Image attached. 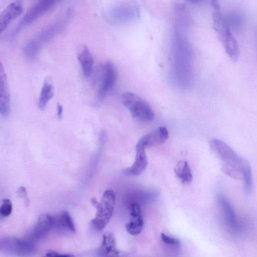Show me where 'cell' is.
Here are the masks:
<instances>
[{
    "instance_id": "6da1fadb",
    "label": "cell",
    "mask_w": 257,
    "mask_h": 257,
    "mask_svg": "<svg viewBox=\"0 0 257 257\" xmlns=\"http://www.w3.org/2000/svg\"><path fill=\"white\" fill-rule=\"evenodd\" d=\"M189 23L174 21L171 77L178 88L186 89L192 82L193 52L186 33Z\"/></svg>"
},
{
    "instance_id": "7a4b0ae2",
    "label": "cell",
    "mask_w": 257,
    "mask_h": 257,
    "mask_svg": "<svg viewBox=\"0 0 257 257\" xmlns=\"http://www.w3.org/2000/svg\"><path fill=\"white\" fill-rule=\"evenodd\" d=\"M209 146L212 153L220 160L222 172L232 179L242 180L245 191L249 193L252 188V177L248 162L222 140L212 139Z\"/></svg>"
},
{
    "instance_id": "3957f363",
    "label": "cell",
    "mask_w": 257,
    "mask_h": 257,
    "mask_svg": "<svg viewBox=\"0 0 257 257\" xmlns=\"http://www.w3.org/2000/svg\"><path fill=\"white\" fill-rule=\"evenodd\" d=\"M72 14V9L70 8H67L54 21L29 40L23 49L25 57L29 60H34L44 45L61 33L66 27L71 18Z\"/></svg>"
},
{
    "instance_id": "277c9868",
    "label": "cell",
    "mask_w": 257,
    "mask_h": 257,
    "mask_svg": "<svg viewBox=\"0 0 257 257\" xmlns=\"http://www.w3.org/2000/svg\"><path fill=\"white\" fill-rule=\"evenodd\" d=\"M211 5L214 29L227 56L232 61H236L239 56L237 42L221 13L218 2L212 1Z\"/></svg>"
},
{
    "instance_id": "5b68a950",
    "label": "cell",
    "mask_w": 257,
    "mask_h": 257,
    "mask_svg": "<svg viewBox=\"0 0 257 257\" xmlns=\"http://www.w3.org/2000/svg\"><path fill=\"white\" fill-rule=\"evenodd\" d=\"M115 195L111 190L104 191L98 202L95 198H91V203L96 209L95 217L91 221L92 226L97 230L103 229L109 222L113 214Z\"/></svg>"
},
{
    "instance_id": "8992f818",
    "label": "cell",
    "mask_w": 257,
    "mask_h": 257,
    "mask_svg": "<svg viewBox=\"0 0 257 257\" xmlns=\"http://www.w3.org/2000/svg\"><path fill=\"white\" fill-rule=\"evenodd\" d=\"M121 102L133 117L142 121H151L155 114L150 104L137 94L126 92L121 95Z\"/></svg>"
},
{
    "instance_id": "52a82bcc",
    "label": "cell",
    "mask_w": 257,
    "mask_h": 257,
    "mask_svg": "<svg viewBox=\"0 0 257 257\" xmlns=\"http://www.w3.org/2000/svg\"><path fill=\"white\" fill-rule=\"evenodd\" d=\"M217 201L225 229L230 234L238 235L241 231V225L231 204L222 193L217 195Z\"/></svg>"
},
{
    "instance_id": "ba28073f",
    "label": "cell",
    "mask_w": 257,
    "mask_h": 257,
    "mask_svg": "<svg viewBox=\"0 0 257 257\" xmlns=\"http://www.w3.org/2000/svg\"><path fill=\"white\" fill-rule=\"evenodd\" d=\"M57 1H39L33 5L26 12L24 16L15 29L13 36L15 37L24 28L33 23L40 17L50 11L57 3Z\"/></svg>"
},
{
    "instance_id": "9c48e42d",
    "label": "cell",
    "mask_w": 257,
    "mask_h": 257,
    "mask_svg": "<svg viewBox=\"0 0 257 257\" xmlns=\"http://www.w3.org/2000/svg\"><path fill=\"white\" fill-rule=\"evenodd\" d=\"M100 84L97 91V100H103L113 88L117 77L116 70L110 61L104 63L100 69Z\"/></svg>"
},
{
    "instance_id": "30bf717a",
    "label": "cell",
    "mask_w": 257,
    "mask_h": 257,
    "mask_svg": "<svg viewBox=\"0 0 257 257\" xmlns=\"http://www.w3.org/2000/svg\"><path fill=\"white\" fill-rule=\"evenodd\" d=\"M1 248L5 251L19 255L26 256L32 254L35 246L29 240L15 237H4L1 239Z\"/></svg>"
},
{
    "instance_id": "8fae6325",
    "label": "cell",
    "mask_w": 257,
    "mask_h": 257,
    "mask_svg": "<svg viewBox=\"0 0 257 257\" xmlns=\"http://www.w3.org/2000/svg\"><path fill=\"white\" fill-rule=\"evenodd\" d=\"M138 15L137 8L132 4H120L113 6L109 11L110 19L117 23H124L135 19Z\"/></svg>"
},
{
    "instance_id": "7c38bea8",
    "label": "cell",
    "mask_w": 257,
    "mask_h": 257,
    "mask_svg": "<svg viewBox=\"0 0 257 257\" xmlns=\"http://www.w3.org/2000/svg\"><path fill=\"white\" fill-rule=\"evenodd\" d=\"M23 4L22 1H15L10 3L0 15V33L4 32L8 26L22 13Z\"/></svg>"
},
{
    "instance_id": "4fadbf2b",
    "label": "cell",
    "mask_w": 257,
    "mask_h": 257,
    "mask_svg": "<svg viewBox=\"0 0 257 257\" xmlns=\"http://www.w3.org/2000/svg\"><path fill=\"white\" fill-rule=\"evenodd\" d=\"M54 216L48 213L41 214L37 221L32 229L30 235L33 239H40L45 237L54 228Z\"/></svg>"
},
{
    "instance_id": "5bb4252c",
    "label": "cell",
    "mask_w": 257,
    "mask_h": 257,
    "mask_svg": "<svg viewBox=\"0 0 257 257\" xmlns=\"http://www.w3.org/2000/svg\"><path fill=\"white\" fill-rule=\"evenodd\" d=\"M169 133L165 126H160L156 130L144 136L137 143L145 149L163 144L168 139Z\"/></svg>"
},
{
    "instance_id": "9a60e30c",
    "label": "cell",
    "mask_w": 257,
    "mask_h": 257,
    "mask_svg": "<svg viewBox=\"0 0 257 257\" xmlns=\"http://www.w3.org/2000/svg\"><path fill=\"white\" fill-rule=\"evenodd\" d=\"M145 148L137 144L136 154L133 164L123 170V173L126 176H136L141 175L148 165V160Z\"/></svg>"
},
{
    "instance_id": "2e32d148",
    "label": "cell",
    "mask_w": 257,
    "mask_h": 257,
    "mask_svg": "<svg viewBox=\"0 0 257 257\" xmlns=\"http://www.w3.org/2000/svg\"><path fill=\"white\" fill-rule=\"evenodd\" d=\"M131 219L125 224L127 232L132 235H137L142 231L144 221L140 205L133 203L130 206Z\"/></svg>"
},
{
    "instance_id": "e0dca14e",
    "label": "cell",
    "mask_w": 257,
    "mask_h": 257,
    "mask_svg": "<svg viewBox=\"0 0 257 257\" xmlns=\"http://www.w3.org/2000/svg\"><path fill=\"white\" fill-rule=\"evenodd\" d=\"M10 95L8 87L7 75L5 69L0 64V113L6 117L10 111Z\"/></svg>"
},
{
    "instance_id": "ac0fdd59",
    "label": "cell",
    "mask_w": 257,
    "mask_h": 257,
    "mask_svg": "<svg viewBox=\"0 0 257 257\" xmlns=\"http://www.w3.org/2000/svg\"><path fill=\"white\" fill-rule=\"evenodd\" d=\"M98 253L101 257H118L120 251L117 247L116 240L112 232H105L103 235L102 243Z\"/></svg>"
},
{
    "instance_id": "d6986e66",
    "label": "cell",
    "mask_w": 257,
    "mask_h": 257,
    "mask_svg": "<svg viewBox=\"0 0 257 257\" xmlns=\"http://www.w3.org/2000/svg\"><path fill=\"white\" fill-rule=\"evenodd\" d=\"M77 54L84 75L86 77L89 76L91 74L94 64L92 55L85 45L79 46Z\"/></svg>"
},
{
    "instance_id": "ffe728a7",
    "label": "cell",
    "mask_w": 257,
    "mask_h": 257,
    "mask_svg": "<svg viewBox=\"0 0 257 257\" xmlns=\"http://www.w3.org/2000/svg\"><path fill=\"white\" fill-rule=\"evenodd\" d=\"M54 216V226L62 230L75 232L76 228L73 219L69 213L62 211Z\"/></svg>"
},
{
    "instance_id": "44dd1931",
    "label": "cell",
    "mask_w": 257,
    "mask_h": 257,
    "mask_svg": "<svg viewBox=\"0 0 257 257\" xmlns=\"http://www.w3.org/2000/svg\"><path fill=\"white\" fill-rule=\"evenodd\" d=\"M174 172L183 184H188L192 182V174L187 161H180L174 169Z\"/></svg>"
},
{
    "instance_id": "7402d4cb",
    "label": "cell",
    "mask_w": 257,
    "mask_h": 257,
    "mask_svg": "<svg viewBox=\"0 0 257 257\" xmlns=\"http://www.w3.org/2000/svg\"><path fill=\"white\" fill-rule=\"evenodd\" d=\"M54 96L53 85L49 80L46 79L44 82L38 100V107L40 109L45 108L49 100Z\"/></svg>"
},
{
    "instance_id": "603a6c76",
    "label": "cell",
    "mask_w": 257,
    "mask_h": 257,
    "mask_svg": "<svg viewBox=\"0 0 257 257\" xmlns=\"http://www.w3.org/2000/svg\"><path fill=\"white\" fill-rule=\"evenodd\" d=\"M13 210V204L10 200L5 199L2 201L0 207V214L2 217L9 216Z\"/></svg>"
},
{
    "instance_id": "cb8c5ba5",
    "label": "cell",
    "mask_w": 257,
    "mask_h": 257,
    "mask_svg": "<svg viewBox=\"0 0 257 257\" xmlns=\"http://www.w3.org/2000/svg\"><path fill=\"white\" fill-rule=\"evenodd\" d=\"M161 238L163 242L167 244L176 245L180 243V241L178 239L169 236L164 233H161Z\"/></svg>"
},
{
    "instance_id": "d4e9b609",
    "label": "cell",
    "mask_w": 257,
    "mask_h": 257,
    "mask_svg": "<svg viewBox=\"0 0 257 257\" xmlns=\"http://www.w3.org/2000/svg\"><path fill=\"white\" fill-rule=\"evenodd\" d=\"M43 257H75L72 254L61 253L54 251L47 252Z\"/></svg>"
},
{
    "instance_id": "484cf974",
    "label": "cell",
    "mask_w": 257,
    "mask_h": 257,
    "mask_svg": "<svg viewBox=\"0 0 257 257\" xmlns=\"http://www.w3.org/2000/svg\"><path fill=\"white\" fill-rule=\"evenodd\" d=\"M17 194L20 197L22 198L24 200H25L26 203H29L28 194L26 189L24 187H20L17 191Z\"/></svg>"
},
{
    "instance_id": "4316f807",
    "label": "cell",
    "mask_w": 257,
    "mask_h": 257,
    "mask_svg": "<svg viewBox=\"0 0 257 257\" xmlns=\"http://www.w3.org/2000/svg\"><path fill=\"white\" fill-rule=\"evenodd\" d=\"M57 116H58V117L59 119H60L62 117V113H63V106H62V105L61 104L58 103L57 104Z\"/></svg>"
}]
</instances>
